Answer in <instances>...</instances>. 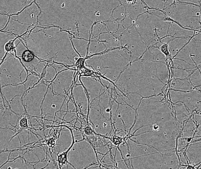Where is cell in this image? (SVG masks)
<instances>
[{"instance_id": "2", "label": "cell", "mask_w": 201, "mask_h": 169, "mask_svg": "<svg viewBox=\"0 0 201 169\" xmlns=\"http://www.w3.org/2000/svg\"><path fill=\"white\" fill-rule=\"evenodd\" d=\"M27 32H28V31H27L25 33H23V34H21V35H20L17 36V37H15L14 39L10 40V41H8L5 44V46H4V49H5V55H4V57L3 58V59L1 60V62H0V66H1V64L4 62V60H5V58L7 57V55H8V53H11V52H12V51H14V49L15 48V47H17V46L16 47L14 46V42H15V40H16L17 38H21L22 35H24V34H25Z\"/></svg>"}, {"instance_id": "1", "label": "cell", "mask_w": 201, "mask_h": 169, "mask_svg": "<svg viewBox=\"0 0 201 169\" xmlns=\"http://www.w3.org/2000/svg\"><path fill=\"white\" fill-rule=\"evenodd\" d=\"M67 128H69V129L70 130V131H71V135H72V138H73V143H72L71 146H70V147L68 148V149L67 151L62 152V153H61V154H58L57 161L58 162V166H60V168H61V167L63 165H65V164H69V165H71V166H73L74 168H75V167H74L73 164L70 163L68 161V153L70 151V150L71 149V148L74 146V144H75L76 142H80V141H75V139H74V136L73 133V131H72L71 128H69L68 127H67Z\"/></svg>"}, {"instance_id": "3", "label": "cell", "mask_w": 201, "mask_h": 169, "mask_svg": "<svg viewBox=\"0 0 201 169\" xmlns=\"http://www.w3.org/2000/svg\"><path fill=\"white\" fill-rule=\"evenodd\" d=\"M19 39L20 40V38H19ZM21 40V42H22V43L24 44L23 42H22V40ZM25 47L27 48V49L26 50H25L22 54V55L21 56V60H22L24 62H31V61H32L34 59L35 57H37L38 60H40L41 61H42L39 58L37 57V56L35 55V54L34 53L33 51L30 50V49H29L27 46H25Z\"/></svg>"}, {"instance_id": "5", "label": "cell", "mask_w": 201, "mask_h": 169, "mask_svg": "<svg viewBox=\"0 0 201 169\" xmlns=\"http://www.w3.org/2000/svg\"><path fill=\"white\" fill-rule=\"evenodd\" d=\"M83 130L84 134L87 135V136H91V135H92L93 134H96V133L94 131L92 127H90V126H87V127L83 128Z\"/></svg>"}, {"instance_id": "4", "label": "cell", "mask_w": 201, "mask_h": 169, "mask_svg": "<svg viewBox=\"0 0 201 169\" xmlns=\"http://www.w3.org/2000/svg\"><path fill=\"white\" fill-rule=\"evenodd\" d=\"M160 50L166 57H168L170 56V51H169L168 43H164L162 44L160 47Z\"/></svg>"}, {"instance_id": "6", "label": "cell", "mask_w": 201, "mask_h": 169, "mask_svg": "<svg viewBox=\"0 0 201 169\" xmlns=\"http://www.w3.org/2000/svg\"><path fill=\"white\" fill-rule=\"evenodd\" d=\"M152 128H153V130H154V131H157L158 130H159V126L158 124H155V125L153 126Z\"/></svg>"}]
</instances>
